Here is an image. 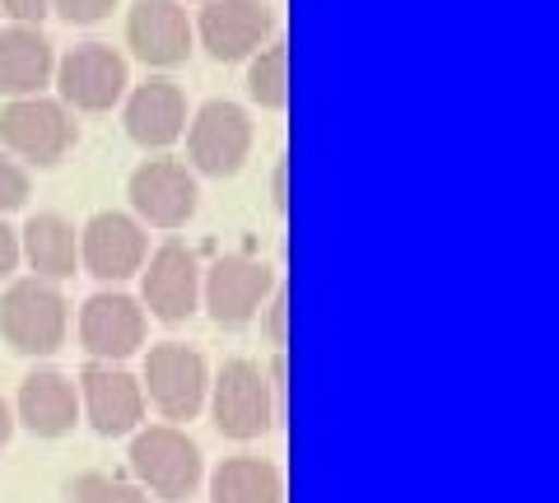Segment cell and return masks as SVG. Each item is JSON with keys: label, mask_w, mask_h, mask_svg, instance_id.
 Here are the masks:
<instances>
[{"label": "cell", "mask_w": 559, "mask_h": 503, "mask_svg": "<svg viewBox=\"0 0 559 503\" xmlns=\"http://www.w3.org/2000/svg\"><path fill=\"white\" fill-rule=\"evenodd\" d=\"M145 308L131 294H94L80 308V340L94 355V363H121L145 345Z\"/></svg>", "instance_id": "15"}, {"label": "cell", "mask_w": 559, "mask_h": 503, "mask_svg": "<svg viewBox=\"0 0 559 503\" xmlns=\"http://www.w3.org/2000/svg\"><path fill=\"white\" fill-rule=\"evenodd\" d=\"M70 503H150V494L135 480L121 476H103V471H84L70 480Z\"/></svg>", "instance_id": "22"}, {"label": "cell", "mask_w": 559, "mask_h": 503, "mask_svg": "<svg viewBox=\"0 0 559 503\" xmlns=\"http://www.w3.org/2000/svg\"><path fill=\"white\" fill-rule=\"evenodd\" d=\"M271 205H275V215H285V211H289V168H285V164H275V178H271Z\"/></svg>", "instance_id": "28"}, {"label": "cell", "mask_w": 559, "mask_h": 503, "mask_svg": "<svg viewBox=\"0 0 559 503\" xmlns=\"http://www.w3.org/2000/svg\"><path fill=\"white\" fill-rule=\"evenodd\" d=\"M20 262H28L38 271V280L57 285L70 280L80 271V233L75 224L61 219V215H33L24 229H20Z\"/></svg>", "instance_id": "19"}, {"label": "cell", "mask_w": 559, "mask_h": 503, "mask_svg": "<svg viewBox=\"0 0 559 503\" xmlns=\"http://www.w3.org/2000/svg\"><path fill=\"white\" fill-rule=\"evenodd\" d=\"M80 415L90 420L103 439H121V433H135L145 420V387L140 378L117 369V363H90L80 373Z\"/></svg>", "instance_id": "11"}, {"label": "cell", "mask_w": 559, "mask_h": 503, "mask_svg": "<svg viewBox=\"0 0 559 503\" xmlns=\"http://www.w3.org/2000/svg\"><path fill=\"white\" fill-rule=\"evenodd\" d=\"M210 415H215V429L224 433V439L234 443H252L261 439L271 424H275V392L266 383V373L257 369L252 359H229L224 369L210 378Z\"/></svg>", "instance_id": "2"}, {"label": "cell", "mask_w": 559, "mask_h": 503, "mask_svg": "<svg viewBox=\"0 0 559 503\" xmlns=\"http://www.w3.org/2000/svg\"><path fill=\"white\" fill-rule=\"evenodd\" d=\"M127 462H131V476H135L140 490L164 499V503H182L187 494H197V484L205 476L201 447L191 443L178 424L135 429Z\"/></svg>", "instance_id": "1"}, {"label": "cell", "mask_w": 559, "mask_h": 503, "mask_svg": "<svg viewBox=\"0 0 559 503\" xmlns=\"http://www.w3.org/2000/svg\"><path fill=\"white\" fill-rule=\"evenodd\" d=\"M266 312H271V322H266V336H271V345H280L285 350V340H289V294L275 285V294L266 299Z\"/></svg>", "instance_id": "25"}, {"label": "cell", "mask_w": 559, "mask_h": 503, "mask_svg": "<svg viewBox=\"0 0 559 503\" xmlns=\"http://www.w3.org/2000/svg\"><path fill=\"white\" fill-rule=\"evenodd\" d=\"M14 415L28 433L38 439H66L80 420V392L75 378H66L61 369H38L20 383V402H14Z\"/></svg>", "instance_id": "16"}, {"label": "cell", "mask_w": 559, "mask_h": 503, "mask_svg": "<svg viewBox=\"0 0 559 503\" xmlns=\"http://www.w3.org/2000/svg\"><path fill=\"white\" fill-rule=\"evenodd\" d=\"M275 294V271L257 256L229 252L201 275V303L219 326H248Z\"/></svg>", "instance_id": "8"}, {"label": "cell", "mask_w": 559, "mask_h": 503, "mask_svg": "<svg viewBox=\"0 0 559 503\" xmlns=\"http://www.w3.org/2000/svg\"><path fill=\"white\" fill-rule=\"evenodd\" d=\"M187 131V94L173 80H150L127 98V135L140 149H168Z\"/></svg>", "instance_id": "17"}, {"label": "cell", "mask_w": 559, "mask_h": 503, "mask_svg": "<svg viewBox=\"0 0 559 503\" xmlns=\"http://www.w3.org/2000/svg\"><path fill=\"white\" fill-rule=\"evenodd\" d=\"M75 141H80V127L66 112L61 98H43V94L10 98L5 112H0V149L24 164H38V168L61 164Z\"/></svg>", "instance_id": "3"}, {"label": "cell", "mask_w": 559, "mask_h": 503, "mask_svg": "<svg viewBox=\"0 0 559 503\" xmlns=\"http://www.w3.org/2000/svg\"><path fill=\"white\" fill-rule=\"evenodd\" d=\"M66 326L70 312L57 285L38 280H14L5 294H0V336L10 340V350L20 355H51L66 345Z\"/></svg>", "instance_id": "4"}, {"label": "cell", "mask_w": 559, "mask_h": 503, "mask_svg": "<svg viewBox=\"0 0 559 503\" xmlns=\"http://www.w3.org/2000/svg\"><path fill=\"white\" fill-rule=\"evenodd\" d=\"M275 14L266 0H210L197 20V38L215 61H248L271 43Z\"/></svg>", "instance_id": "13"}, {"label": "cell", "mask_w": 559, "mask_h": 503, "mask_svg": "<svg viewBox=\"0 0 559 503\" xmlns=\"http://www.w3.org/2000/svg\"><path fill=\"white\" fill-rule=\"evenodd\" d=\"M47 10H57L61 20H70V24H103L108 14L117 10V0H47Z\"/></svg>", "instance_id": "24"}, {"label": "cell", "mask_w": 559, "mask_h": 503, "mask_svg": "<svg viewBox=\"0 0 559 503\" xmlns=\"http://www.w3.org/2000/svg\"><path fill=\"white\" fill-rule=\"evenodd\" d=\"M57 71V57H51V43L43 38V28L33 24H10L0 28V94L10 98H33L51 84Z\"/></svg>", "instance_id": "18"}, {"label": "cell", "mask_w": 559, "mask_h": 503, "mask_svg": "<svg viewBox=\"0 0 559 503\" xmlns=\"http://www.w3.org/2000/svg\"><path fill=\"white\" fill-rule=\"evenodd\" d=\"M51 75H57V94H61L66 108H75V112H108V108H117V103H121V94H127L131 65L108 43H84L75 51H66L61 65Z\"/></svg>", "instance_id": "7"}, {"label": "cell", "mask_w": 559, "mask_h": 503, "mask_svg": "<svg viewBox=\"0 0 559 503\" xmlns=\"http://www.w3.org/2000/svg\"><path fill=\"white\" fill-rule=\"evenodd\" d=\"M14 439V410H10V402L0 396V447H5Z\"/></svg>", "instance_id": "29"}, {"label": "cell", "mask_w": 559, "mask_h": 503, "mask_svg": "<svg viewBox=\"0 0 559 503\" xmlns=\"http://www.w3.org/2000/svg\"><path fill=\"white\" fill-rule=\"evenodd\" d=\"M14 266H20V233H14L10 224L0 219V280L14 275Z\"/></svg>", "instance_id": "27"}, {"label": "cell", "mask_w": 559, "mask_h": 503, "mask_svg": "<svg viewBox=\"0 0 559 503\" xmlns=\"http://www.w3.org/2000/svg\"><path fill=\"white\" fill-rule=\"evenodd\" d=\"M150 238L140 229V219L121 211H103L80 229V266L103 285H121L145 266Z\"/></svg>", "instance_id": "12"}, {"label": "cell", "mask_w": 559, "mask_h": 503, "mask_svg": "<svg viewBox=\"0 0 559 503\" xmlns=\"http://www.w3.org/2000/svg\"><path fill=\"white\" fill-rule=\"evenodd\" d=\"M0 10H5L14 24H33V28H38L43 14H47V0H0Z\"/></svg>", "instance_id": "26"}, {"label": "cell", "mask_w": 559, "mask_h": 503, "mask_svg": "<svg viewBox=\"0 0 559 503\" xmlns=\"http://www.w3.org/2000/svg\"><path fill=\"white\" fill-rule=\"evenodd\" d=\"M140 308H150L159 322H187L201 308V262L182 242H164L140 266Z\"/></svg>", "instance_id": "9"}, {"label": "cell", "mask_w": 559, "mask_h": 503, "mask_svg": "<svg viewBox=\"0 0 559 503\" xmlns=\"http://www.w3.org/2000/svg\"><path fill=\"white\" fill-rule=\"evenodd\" d=\"M140 387H145L154 410H159L168 424H182V420H197L201 406H205L210 369H205L201 350L164 340L145 355V378H140Z\"/></svg>", "instance_id": "5"}, {"label": "cell", "mask_w": 559, "mask_h": 503, "mask_svg": "<svg viewBox=\"0 0 559 503\" xmlns=\"http://www.w3.org/2000/svg\"><path fill=\"white\" fill-rule=\"evenodd\" d=\"M187 135V159L205 178H234L252 154V121L229 98H210L197 108Z\"/></svg>", "instance_id": "6"}, {"label": "cell", "mask_w": 559, "mask_h": 503, "mask_svg": "<svg viewBox=\"0 0 559 503\" xmlns=\"http://www.w3.org/2000/svg\"><path fill=\"white\" fill-rule=\"evenodd\" d=\"M191 20L182 10V0H135L127 14V47L135 51V61L154 65V71H173L191 57Z\"/></svg>", "instance_id": "14"}, {"label": "cell", "mask_w": 559, "mask_h": 503, "mask_svg": "<svg viewBox=\"0 0 559 503\" xmlns=\"http://www.w3.org/2000/svg\"><path fill=\"white\" fill-rule=\"evenodd\" d=\"M248 94L261 108H285L289 103V51L285 43H266L248 65Z\"/></svg>", "instance_id": "21"}, {"label": "cell", "mask_w": 559, "mask_h": 503, "mask_svg": "<svg viewBox=\"0 0 559 503\" xmlns=\"http://www.w3.org/2000/svg\"><path fill=\"white\" fill-rule=\"evenodd\" d=\"M210 503H285L280 466L266 457H224L210 476Z\"/></svg>", "instance_id": "20"}, {"label": "cell", "mask_w": 559, "mask_h": 503, "mask_svg": "<svg viewBox=\"0 0 559 503\" xmlns=\"http://www.w3.org/2000/svg\"><path fill=\"white\" fill-rule=\"evenodd\" d=\"M33 182H28V168L14 159V154L0 149V219H5L10 211H20V205L28 201Z\"/></svg>", "instance_id": "23"}, {"label": "cell", "mask_w": 559, "mask_h": 503, "mask_svg": "<svg viewBox=\"0 0 559 503\" xmlns=\"http://www.w3.org/2000/svg\"><path fill=\"white\" fill-rule=\"evenodd\" d=\"M131 211L140 215V224H154V229H182V224L197 215V172L182 159H145L131 182H127Z\"/></svg>", "instance_id": "10"}]
</instances>
